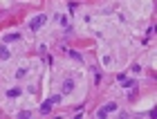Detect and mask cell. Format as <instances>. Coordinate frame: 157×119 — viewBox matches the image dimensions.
I'll return each instance as SVG.
<instances>
[{
	"label": "cell",
	"instance_id": "obj_1",
	"mask_svg": "<svg viewBox=\"0 0 157 119\" xmlns=\"http://www.w3.org/2000/svg\"><path fill=\"white\" fill-rule=\"evenodd\" d=\"M45 20H47V16H45V14H41V16H36V18H31L29 29H31V31H38L43 25H45Z\"/></svg>",
	"mask_w": 157,
	"mask_h": 119
},
{
	"label": "cell",
	"instance_id": "obj_2",
	"mask_svg": "<svg viewBox=\"0 0 157 119\" xmlns=\"http://www.w3.org/2000/svg\"><path fill=\"white\" fill-rule=\"evenodd\" d=\"M112 110H117V104H115V101H110V104L101 106V108L96 110V117H106V115H110Z\"/></svg>",
	"mask_w": 157,
	"mask_h": 119
},
{
	"label": "cell",
	"instance_id": "obj_3",
	"mask_svg": "<svg viewBox=\"0 0 157 119\" xmlns=\"http://www.w3.org/2000/svg\"><path fill=\"white\" fill-rule=\"evenodd\" d=\"M117 81L121 83L123 88H137V83H135V81H132V79H128V77H126V74H117Z\"/></svg>",
	"mask_w": 157,
	"mask_h": 119
},
{
	"label": "cell",
	"instance_id": "obj_4",
	"mask_svg": "<svg viewBox=\"0 0 157 119\" xmlns=\"http://www.w3.org/2000/svg\"><path fill=\"white\" fill-rule=\"evenodd\" d=\"M20 31H9V34H5L2 36V43H16V41H20Z\"/></svg>",
	"mask_w": 157,
	"mask_h": 119
},
{
	"label": "cell",
	"instance_id": "obj_5",
	"mask_svg": "<svg viewBox=\"0 0 157 119\" xmlns=\"http://www.w3.org/2000/svg\"><path fill=\"white\" fill-rule=\"evenodd\" d=\"M72 90H74V81H72V79H65V81H63V94H72Z\"/></svg>",
	"mask_w": 157,
	"mask_h": 119
},
{
	"label": "cell",
	"instance_id": "obj_6",
	"mask_svg": "<svg viewBox=\"0 0 157 119\" xmlns=\"http://www.w3.org/2000/svg\"><path fill=\"white\" fill-rule=\"evenodd\" d=\"M20 94H23L20 88H11V90H7V97H9V99H16V97H20Z\"/></svg>",
	"mask_w": 157,
	"mask_h": 119
},
{
	"label": "cell",
	"instance_id": "obj_7",
	"mask_svg": "<svg viewBox=\"0 0 157 119\" xmlns=\"http://www.w3.org/2000/svg\"><path fill=\"white\" fill-rule=\"evenodd\" d=\"M52 106H54V104H52L50 99H47L45 104H43V106H41V112H43V115H50V112H52Z\"/></svg>",
	"mask_w": 157,
	"mask_h": 119
},
{
	"label": "cell",
	"instance_id": "obj_8",
	"mask_svg": "<svg viewBox=\"0 0 157 119\" xmlns=\"http://www.w3.org/2000/svg\"><path fill=\"white\" fill-rule=\"evenodd\" d=\"M0 58H2V61H7V58H9V50H7L5 45H0Z\"/></svg>",
	"mask_w": 157,
	"mask_h": 119
},
{
	"label": "cell",
	"instance_id": "obj_9",
	"mask_svg": "<svg viewBox=\"0 0 157 119\" xmlns=\"http://www.w3.org/2000/svg\"><path fill=\"white\" fill-rule=\"evenodd\" d=\"M25 74H27V67H18L14 77H16V79H23V77H25Z\"/></svg>",
	"mask_w": 157,
	"mask_h": 119
},
{
	"label": "cell",
	"instance_id": "obj_10",
	"mask_svg": "<svg viewBox=\"0 0 157 119\" xmlns=\"http://www.w3.org/2000/svg\"><path fill=\"white\" fill-rule=\"evenodd\" d=\"M67 56H72L74 61H81V54L76 52V50H70V52H67Z\"/></svg>",
	"mask_w": 157,
	"mask_h": 119
},
{
	"label": "cell",
	"instance_id": "obj_11",
	"mask_svg": "<svg viewBox=\"0 0 157 119\" xmlns=\"http://www.w3.org/2000/svg\"><path fill=\"white\" fill-rule=\"evenodd\" d=\"M67 9H70V11L79 9V2H76V0H70V2H67Z\"/></svg>",
	"mask_w": 157,
	"mask_h": 119
},
{
	"label": "cell",
	"instance_id": "obj_12",
	"mask_svg": "<svg viewBox=\"0 0 157 119\" xmlns=\"http://www.w3.org/2000/svg\"><path fill=\"white\" fill-rule=\"evenodd\" d=\"M50 101H52V104H61V94H54V97H50Z\"/></svg>",
	"mask_w": 157,
	"mask_h": 119
},
{
	"label": "cell",
	"instance_id": "obj_13",
	"mask_svg": "<svg viewBox=\"0 0 157 119\" xmlns=\"http://www.w3.org/2000/svg\"><path fill=\"white\" fill-rule=\"evenodd\" d=\"M18 117H23V119H27V117H31V112H27V110H20V112H18Z\"/></svg>",
	"mask_w": 157,
	"mask_h": 119
}]
</instances>
